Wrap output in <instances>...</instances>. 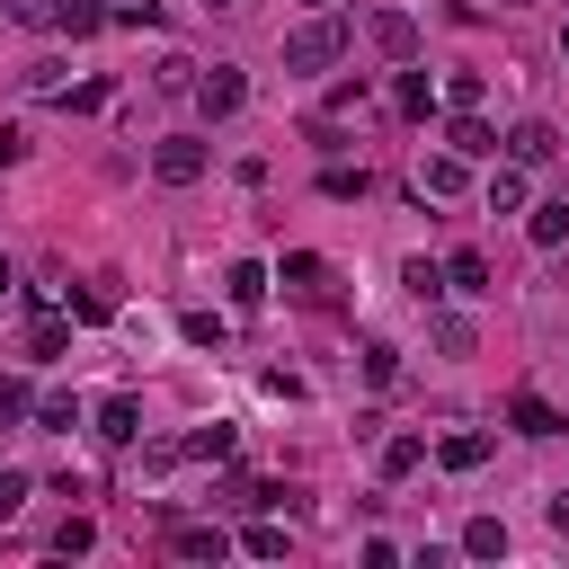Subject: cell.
<instances>
[{
  "mask_svg": "<svg viewBox=\"0 0 569 569\" xmlns=\"http://www.w3.org/2000/svg\"><path fill=\"white\" fill-rule=\"evenodd\" d=\"M409 187H418V204H445V196H462V187H471V160H462V151H436V160H418V178H409Z\"/></svg>",
  "mask_w": 569,
  "mask_h": 569,
  "instance_id": "3",
  "label": "cell"
},
{
  "mask_svg": "<svg viewBox=\"0 0 569 569\" xmlns=\"http://www.w3.org/2000/svg\"><path fill=\"white\" fill-rule=\"evenodd\" d=\"M267 284H276V276H267L258 258H231V267H222V293H231V311H258V302H267Z\"/></svg>",
  "mask_w": 569,
  "mask_h": 569,
  "instance_id": "8",
  "label": "cell"
},
{
  "mask_svg": "<svg viewBox=\"0 0 569 569\" xmlns=\"http://www.w3.org/2000/svg\"><path fill=\"white\" fill-rule=\"evenodd\" d=\"M276 284H284V293H320V284H329V267H320L311 249H293V258L276 267Z\"/></svg>",
  "mask_w": 569,
  "mask_h": 569,
  "instance_id": "16",
  "label": "cell"
},
{
  "mask_svg": "<svg viewBox=\"0 0 569 569\" xmlns=\"http://www.w3.org/2000/svg\"><path fill=\"white\" fill-rule=\"evenodd\" d=\"M347 116H365V89L347 80V89H329V124H347Z\"/></svg>",
  "mask_w": 569,
  "mask_h": 569,
  "instance_id": "34",
  "label": "cell"
},
{
  "mask_svg": "<svg viewBox=\"0 0 569 569\" xmlns=\"http://www.w3.org/2000/svg\"><path fill=\"white\" fill-rule=\"evenodd\" d=\"M151 178H160V187H196V178H204V142H196V133H169V142L151 151Z\"/></svg>",
  "mask_w": 569,
  "mask_h": 569,
  "instance_id": "2",
  "label": "cell"
},
{
  "mask_svg": "<svg viewBox=\"0 0 569 569\" xmlns=\"http://www.w3.org/2000/svg\"><path fill=\"white\" fill-rule=\"evenodd\" d=\"M62 347H71L62 320H36V329H27V356H62Z\"/></svg>",
  "mask_w": 569,
  "mask_h": 569,
  "instance_id": "31",
  "label": "cell"
},
{
  "mask_svg": "<svg viewBox=\"0 0 569 569\" xmlns=\"http://www.w3.org/2000/svg\"><path fill=\"white\" fill-rule=\"evenodd\" d=\"M107 311H116L107 284H80V293H71V320H107Z\"/></svg>",
  "mask_w": 569,
  "mask_h": 569,
  "instance_id": "30",
  "label": "cell"
},
{
  "mask_svg": "<svg viewBox=\"0 0 569 569\" xmlns=\"http://www.w3.org/2000/svg\"><path fill=\"white\" fill-rule=\"evenodd\" d=\"M525 231H533V249H560L569 240V204H525Z\"/></svg>",
  "mask_w": 569,
  "mask_h": 569,
  "instance_id": "15",
  "label": "cell"
},
{
  "mask_svg": "<svg viewBox=\"0 0 569 569\" xmlns=\"http://www.w3.org/2000/svg\"><path fill=\"white\" fill-rule=\"evenodd\" d=\"M418 462H427V436H382V480H400Z\"/></svg>",
  "mask_w": 569,
  "mask_h": 569,
  "instance_id": "20",
  "label": "cell"
},
{
  "mask_svg": "<svg viewBox=\"0 0 569 569\" xmlns=\"http://www.w3.org/2000/svg\"><path fill=\"white\" fill-rule=\"evenodd\" d=\"M240 98H249L240 62H213V71H196V107H204V116H240Z\"/></svg>",
  "mask_w": 569,
  "mask_h": 569,
  "instance_id": "5",
  "label": "cell"
},
{
  "mask_svg": "<svg viewBox=\"0 0 569 569\" xmlns=\"http://www.w3.org/2000/svg\"><path fill=\"white\" fill-rule=\"evenodd\" d=\"M498 151H507V160H516V169H533V160H551V151H560V133H551V124H542V116H525V124H516V133H507V142H498Z\"/></svg>",
  "mask_w": 569,
  "mask_h": 569,
  "instance_id": "7",
  "label": "cell"
},
{
  "mask_svg": "<svg viewBox=\"0 0 569 569\" xmlns=\"http://www.w3.org/2000/svg\"><path fill=\"white\" fill-rule=\"evenodd\" d=\"M462 551H471V560H498V551H507V525H498V516H471V525H462Z\"/></svg>",
  "mask_w": 569,
  "mask_h": 569,
  "instance_id": "21",
  "label": "cell"
},
{
  "mask_svg": "<svg viewBox=\"0 0 569 569\" xmlns=\"http://www.w3.org/2000/svg\"><path fill=\"white\" fill-rule=\"evenodd\" d=\"M18 507H27V471H0V525H9Z\"/></svg>",
  "mask_w": 569,
  "mask_h": 569,
  "instance_id": "35",
  "label": "cell"
},
{
  "mask_svg": "<svg viewBox=\"0 0 569 569\" xmlns=\"http://www.w3.org/2000/svg\"><path fill=\"white\" fill-rule=\"evenodd\" d=\"M480 196H489V213H525V169H516V160H498Z\"/></svg>",
  "mask_w": 569,
  "mask_h": 569,
  "instance_id": "14",
  "label": "cell"
},
{
  "mask_svg": "<svg viewBox=\"0 0 569 569\" xmlns=\"http://www.w3.org/2000/svg\"><path fill=\"white\" fill-rule=\"evenodd\" d=\"M365 382H373V391L400 382V347H391V338H365Z\"/></svg>",
  "mask_w": 569,
  "mask_h": 569,
  "instance_id": "24",
  "label": "cell"
},
{
  "mask_svg": "<svg viewBox=\"0 0 569 569\" xmlns=\"http://www.w3.org/2000/svg\"><path fill=\"white\" fill-rule=\"evenodd\" d=\"M445 284H453V293H489V258H480V249H453V258H445Z\"/></svg>",
  "mask_w": 569,
  "mask_h": 569,
  "instance_id": "17",
  "label": "cell"
},
{
  "mask_svg": "<svg viewBox=\"0 0 569 569\" xmlns=\"http://www.w3.org/2000/svg\"><path fill=\"white\" fill-rule=\"evenodd\" d=\"M400 284H409V293H418V302H445V293H453V284H445V267H436V258H409V276H400Z\"/></svg>",
  "mask_w": 569,
  "mask_h": 569,
  "instance_id": "22",
  "label": "cell"
},
{
  "mask_svg": "<svg viewBox=\"0 0 569 569\" xmlns=\"http://www.w3.org/2000/svg\"><path fill=\"white\" fill-rule=\"evenodd\" d=\"M445 151H462V160H489V151H498V133H489V124L462 107V116H453V133H445Z\"/></svg>",
  "mask_w": 569,
  "mask_h": 569,
  "instance_id": "13",
  "label": "cell"
},
{
  "mask_svg": "<svg viewBox=\"0 0 569 569\" xmlns=\"http://www.w3.org/2000/svg\"><path fill=\"white\" fill-rule=\"evenodd\" d=\"M231 445H240V427H231V418H213V427H196L178 453H187V462H231Z\"/></svg>",
  "mask_w": 569,
  "mask_h": 569,
  "instance_id": "11",
  "label": "cell"
},
{
  "mask_svg": "<svg viewBox=\"0 0 569 569\" xmlns=\"http://www.w3.org/2000/svg\"><path fill=\"white\" fill-rule=\"evenodd\" d=\"M169 551H178V560H222L231 533H222V525H169Z\"/></svg>",
  "mask_w": 569,
  "mask_h": 569,
  "instance_id": "10",
  "label": "cell"
},
{
  "mask_svg": "<svg viewBox=\"0 0 569 569\" xmlns=\"http://www.w3.org/2000/svg\"><path fill=\"white\" fill-rule=\"evenodd\" d=\"M427 338H436L445 356H471V320H462V311H436V320H427Z\"/></svg>",
  "mask_w": 569,
  "mask_h": 569,
  "instance_id": "23",
  "label": "cell"
},
{
  "mask_svg": "<svg viewBox=\"0 0 569 569\" xmlns=\"http://www.w3.org/2000/svg\"><path fill=\"white\" fill-rule=\"evenodd\" d=\"M9 284H18V276H9V258H0V293H9Z\"/></svg>",
  "mask_w": 569,
  "mask_h": 569,
  "instance_id": "38",
  "label": "cell"
},
{
  "mask_svg": "<svg viewBox=\"0 0 569 569\" xmlns=\"http://www.w3.org/2000/svg\"><path fill=\"white\" fill-rule=\"evenodd\" d=\"M18 160H27V133H18V124H0V169H18Z\"/></svg>",
  "mask_w": 569,
  "mask_h": 569,
  "instance_id": "36",
  "label": "cell"
},
{
  "mask_svg": "<svg viewBox=\"0 0 569 569\" xmlns=\"http://www.w3.org/2000/svg\"><path fill=\"white\" fill-rule=\"evenodd\" d=\"M391 107H400V116H427V107H436V80H427V71H400V80H391Z\"/></svg>",
  "mask_w": 569,
  "mask_h": 569,
  "instance_id": "19",
  "label": "cell"
},
{
  "mask_svg": "<svg viewBox=\"0 0 569 569\" xmlns=\"http://www.w3.org/2000/svg\"><path fill=\"white\" fill-rule=\"evenodd\" d=\"M365 36H373V53L418 62V18H409V9H373V18H365Z\"/></svg>",
  "mask_w": 569,
  "mask_h": 569,
  "instance_id": "4",
  "label": "cell"
},
{
  "mask_svg": "<svg viewBox=\"0 0 569 569\" xmlns=\"http://www.w3.org/2000/svg\"><path fill=\"white\" fill-rule=\"evenodd\" d=\"M365 187H373L365 169H320V196H338V204H347V196H365Z\"/></svg>",
  "mask_w": 569,
  "mask_h": 569,
  "instance_id": "29",
  "label": "cell"
},
{
  "mask_svg": "<svg viewBox=\"0 0 569 569\" xmlns=\"http://www.w3.org/2000/svg\"><path fill=\"white\" fill-rule=\"evenodd\" d=\"M445 98L453 107H480V71H445Z\"/></svg>",
  "mask_w": 569,
  "mask_h": 569,
  "instance_id": "33",
  "label": "cell"
},
{
  "mask_svg": "<svg viewBox=\"0 0 569 569\" xmlns=\"http://www.w3.org/2000/svg\"><path fill=\"white\" fill-rule=\"evenodd\" d=\"M204 9H240V0H204Z\"/></svg>",
  "mask_w": 569,
  "mask_h": 569,
  "instance_id": "40",
  "label": "cell"
},
{
  "mask_svg": "<svg viewBox=\"0 0 569 569\" xmlns=\"http://www.w3.org/2000/svg\"><path fill=\"white\" fill-rule=\"evenodd\" d=\"M53 27H62V36H98V27H116V9H98V0H62Z\"/></svg>",
  "mask_w": 569,
  "mask_h": 569,
  "instance_id": "18",
  "label": "cell"
},
{
  "mask_svg": "<svg viewBox=\"0 0 569 569\" xmlns=\"http://www.w3.org/2000/svg\"><path fill=\"white\" fill-rule=\"evenodd\" d=\"M240 551H249V560H284V525H249Z\"/></svg>",
  "mask_w": 569,
  "mask_h": 569,
  "instance_id": "28",
  "label": "cell"
},
{
  "mask_svg": "<svg viewBox=\"0 0 569 569\" xmlns=\"http://www.w3.org/2000/svg\"><path fill=\"white\" fill-rule=\"evenodd\" d=\"M436 462H445V471H480V462H489V436H480V427H453V436L436 445Z\"/></svg>",
  "mask_w": 569,
  "mask_h": 569,
  "instance_id": "12",
  "label": "cell"
},
{
  "mask_svg": "<svg viewBox=\"0 0 569 569\" xmlns=\"http://www.w3.org/2000/svg\"><path fill=\"white\" fill-rule=\"evenodd\" d=\"M542 516H551V533H569V489H560V498H551Z\"/></svg>",
  "mask_w": 569,
  "mask_h": 569,
  "instance_id": "37",
  "label": "cell"
},
{
  "mask_svg": "<svg viewBox=\"0 0 569 569\" xmlns=\"http://www.w3.org/2000/svg\"><path fill=\"white\" fill-rule=\"evenodd\" d=\"M0 9H9L18 27H53V18H62V0H0Z\"/></svg>",
  "mask_w": 569,
  "mask_h": 569,
  "instance_id": "32",
  "label": "cell"
},
{
  "mask_svg": "<svg viewBox=\"0 0 569 569\" xmlns=\"http://www.w3.org/2000/svg\"><path fill=\"white\" fill-rule=\"evenodd\" d=\"M347 62V18H302L284 36V71H338Z\"/></svg>",
  "mask_w": 569,
  "mask_h": 569,
  "instance_id": "1",
  "label": "cell"
},
{
  "mask_svg": "<svg viewBox=\"0 0 569 569\" xmlns=\"http://www.w3.org/2000/svg\"><path fill=\"white\" fill-rule=\"evenodd\" d=\"M18 418H36V391L18 373H0V427H18Z\"/></svg>",
  "mask_w": 569,
  "mask_h": 569,
  "instance_id": "25",
  "label": "cell"
},
{
  "mask_svg": "<svg viewBox=\"0 0 569 569\" xmlns=\"http://www.w3.org/2000/svg\"><path fill=\"white\" fill-rule=\"evenodd\" d=\"M560 62H569V27H560Z\"/></svg>",
  "mask_w": 569,
  "mask_h": 569,
  "instance_id": "39",
  "label": "cell"
},
{
  "mask_svg": "<svg viewBox=\"0 0 569 569\" xmlns=\"http://www.w3.org/2000/svg\"><path fill=\"white\" fill-rule=\"evenodd\" d=\"M507 427H516V436H560V409H551L542 391H516V400H507Z\"/></svg>",
  "mask_w": 569,
  "mask_h": 569,
  "instance_id": "9",
  "label": "cell"
},
{
  "mask_svg": "<svg viewBox=\"0 0 569 569\" xmlns=\"http://www.w3.org/2000/svg\"><path fill=\"white\" fill-rule=\"evenodd\" d=\"M89 542H98V525H89V516H62V533H53V551H62V560H80Z\"/></svg>",
  "mask_w": 569,
  "mask_h": 569,
  "instance_id": "27",
  "label": "cell"
},
{
  "mask_svg": "<svg viewBox=\"0 0 569 569\" xmlns=\"http://www.w3.org/2000/svg\"><path fill=\"white\" fill-rule=\"evenodd\" d=\"M36 427H80V400H71V391H44V400H36Z\"/></svg>",
  "mask_w": 569,
  "mask_h": 569,
  "instance_id": "26",
  "label": "cell"
},
{
  "mask_svg": "<svg viewBox=\"0 0 569 569\" xmlns=\"http://www.w3.org/2000/svg\"><path fill=\"white\" fill-rule=\"evenodd\" d=\"M133 436H142V400L133 391H107L98 400V445H133Z\"/></svg>",
  "mask_w": 569,
  "mask_h": 569,
  "instance_id": "6",
  "label": "cell"
}]
</instances>
